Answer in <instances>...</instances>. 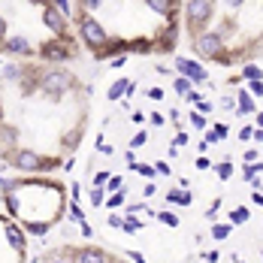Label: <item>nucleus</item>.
<instances>
[{
  "label": "nucleus",
  "mask_w": 263,
  "mask_h": 263,
  "mask_svg": "<svg viewBox=\"0 0 263 263\" xmlns=\"http://www.w3.org/2000/svg\"><path fill=\"white\" fill-rule=\"evenodd\" d=\"M260 257H263V251H260Z\"/></svg>",
  "instance_id": "48"
},
{
  "label": "nucleus",
  "mask_w": 263,
  "mask_h": 263,
  "mask_svg": "<svg viewBox=\"0 0 263 263\" xmlns=\"http://www.w3.org/2000/svg\"><path fill=\"white\" fill-rule=\"evenodd\" d=\"M121 224H124V221H121L118 215H109V227H118V230H121Z\"/></svg>",
  "instance_id": "35"
},
{
  "label": "nucleus",
  "mask_w": 263,
  "mask_h": 263,
  "mask_svg": "<svg viewBox=\"0 0 263 263\" xmlns=\"http://www.w3.org/2000/svg\"><path fill=\"white\" fill-rule=\"evenodd\" d=\"M152 194H155V182H148L145 187H142V197H152Z\"/></svg>",
  "instance_id": "39"
},
{
  "label": "nucleus",
  "mask_w": 263,
  "mask_h": 263,
  "mask_svg": "<svg viewBox=\"0 0 263 263\" xmlns=\"http://www.w3.org/2000/svg\"><path fill=\"white\" fill-rule=\"evenodd\" d=\"M221 203H224V200L218 197V200H215V203L209 206V212H206V215H209V218H215V215H218V209H221Z\"/></svg>",
  "instance_id": "30"
},
{
  "label": "nucleus",
  "mask_w": 263,
  "mask_h": 263,
  "mask_svg": "<svg viewBox=\"0 0 263 263\" xmlns=\"http://www.w3.org/2000/svg\"><path fill=\"white\" fill-rule=\"evenodd\" d=\"M145 139H148V133H145V130H139V133H136V136H133V145H142Z\"/></svg>",
  "instance_id": "34"
},
{
  "label": "nucleus",
  "mask_w": 263,
  "mask_h": 263,
  "mask_svg": "<svg viewBox=\"0 0 263 263\" xmlns=\"http://www.w3.org/2000/svg\"><path fill=\"white\" fill-rule=\"evenodd\" d=\"M142 209H145V203H130V206H127V212H130V215H133V212H142Z\"/></svg>",
  "instance_id": "40"
},
{
  "label": "nucleus",
  "mask_w": 263,
  "mask_h": 263,
  "mask_svg": "<svg viewBox=\"0 0 263 263\" xmlns=\"http://www.w3.org/2000/svg\"><path fill=\"white\" fill-rule=\"evenodd\" d=\"M173 88H176V94H182V97L187 94V91H194V85H191V82L184 79V76H179V79L173 82Z\"/></svg>",
  "instance_id": "16"
},
{
  "label": "nucleus",
  "mask_w": 263,
  "mask_h": 263,
  "mask_svg": "<svg viewBox=\"0 0 263 263\" xmlns=\"http://www.w3.org/2000/svg\"><path fill=\"white\" fill-rule=\"evenodd\" d=\"M127 85H130V82H127V79L115 82V85H112V88H109V100H118V97H121V94H127Z\"/></svg>",
  "instance_id": "14"
},
{
  "label": "nucleus",
  "mask_w": 263,
  "mask_h": 263,
  "mask_svg": "<svg viewBox=\"0 0 263 263\" xmlns=\"http://www.w3.org/2000/svg\"><path fill=\"white\" fill-rule=\"evenodd\" d=\"M257 158H260L257 148H248V152H245V163H257Z\"/></svg>",
  "instance_id": "28"
},
{
  "label": "nucleus",
  "mask_w": 263,
  "mask_h": 263,
  "mask_svg": "<svg viewBox=\"0 0 263 263\" xmlns=\"http://www.w3.org/2000/svg\"><path fill=\"white\" fill-rule=\"evenodd\" d=\"M127 257H130L133 263H145V257H142V254H139V251H127Z\"/></svg>",
  "instance_id": "37"
},
{
  "label": "nucleus",
  "mask_w": 263,
  "mask_h": 263,
  "mask_svg": "<svg viewBox=\"0 0 263 263\" xmlns=\"http://www.w3.org/2000/svg\"><path fill=\"white\" fill-rule=\"evenodd\" d=\"M158 221L160 224H166V227H179V215H173V212H160Z\"/></svg>",
  "instance_id": "18"
},
{
  "label": "nucleus",
  "mask_w": 263,
  "mask_h": 263,
  "mask_svg": "<svg viewBox=\"0 0 263 263\" xmlns=\"http://www.w3.org/2000/svg\"><path fill=\"white\" fill-rule=\"evenodd\" d=\"M212 109H215V106H212L209 100H203V103H197V112H200V115H206V112H212Z\"/></svg>",
  "instance_id": "31"
},
{
  "label": "nucleus",
  "mask_w": 263,
  "mask_h": 263,
  "mask_svg": "<svg viewBox=\"0 0 263 263\" xmlns=\"http://www.w3.org/2000/svg\"><path fill=\"white\" fill-rule=\"evenodd\" d=\"M176 67H179V73H182L184 79L191 82V85L209 82V73H206V67H203V64H197V61H191V58H176Z\"/></svg>",
  "instance_id": "6"
},
{
  "label": "nucleus",
  "mask_w": 263,
  "mask_h": 263,
  "mask_svg": "<svg viewBox=\"0 0 263 263\" xmlns=\"http://www.w3.org/2000/svg\"><path fill=\"white\" fill-rule=\"evenodd\" d=\"M148 97H152V100H160V97H163V91H160V88H152V91H148Z\"/></svg>",
  "instance_id": "41"
},
{
  "label": "nucleus",
  "mask_w": 263,
  "mask_h": 263,
  "mask_svg": "<svg viewBox=\"0 0 263 263\" xmlns=\"http://www.w3.org/2000/svg\"><path fill=\"white\" fill-rule=\"evenodd\" d=\"M0 203L25 233L46 236L54 224L64 218L67 209V187L54 179L30 176V179H3Z\"/></svg>",
  "instance_id": "2"
},
{
  "label": "nucleus",
  "mask_w": 263,
  "mask_h": 263,
  "mask_svg": "<svg viewBox=\"0 0 263 263\" xmlns=\"http://www.w3.org/2000/svg\"><path fill=\"white\" fill-rule=\"evenodd\" d=\"M242 173H245V179H248V182H251V179H254V176H260V173H263V163H248V166H245V170H242Z\"/></svg>",
  "instance_id": "21"
},
{
  "label": "nucleus",
  "mask_w": 263,
  "mask_h": 263,
  "mask_svg": "<svg viewBox=\"0 0 263 263\" xmlns=\"http://www.w3.org/2000/svg\"><path fill=\"white\" fill-rule=\"evenodd\" d=\"M155 173H158V176H170V163H163V160H160L158 166H155Z\"/></svg>",
  "instance_id": "33"
},
{
  "label": "nucleus",
  "mask_w": 263,
  "mask_h": 263,
  "mask_svg": "<svg viewBox=\"0 0 263 263\" xmlns=\"http://www.w3.org/2000/svg\"><path fill=\"white\" fill-rule=\"evenodd\" d=\"M109 176H112V173H106V170L103 173H97V176H94V187H103V184L109 182Z\"/></svg>",
  "instance_id": "26"
},
{
  "label": "nucleus",
  "mask_w": 263,
  "mask_h": 263,
  "mask_svg": "<svg viewBox=\"0 0 263 263\" xmlns=\"http://www.w3.org/2000/svg\"><path fill=\"white\" fill-rule=\"evenodd\" d=\"M236 112L239 115H257V106H254V97L242 88L239 91V97H236Z\"/></svg>",
  "instance_id": "7"
},
{
  "label": "nucleus",
  "mask_w": 263,
  "mask_h": 263,
  "mask_svg": "<svg viewBox=\"0 0 263 263\" xmlns=\"http://www.w3.org/2000/svg\"><path fill=\"white\" fill-rule=\"evenodd\" d=\"M239 79H245V82H260V79H263V70L257 67V64H251V61H248V64H242V76H239Z\"/></svg>",
  "instance_id": "8"
},
{
  "label": "nucleus",
  "mask_w": 263,
  "mask_h": 263,
  "mask_svg": "<svg viewBox=\"0 0 263 263\" xmlns=\"http://www.w3.org/2000/svg\"><path fill=\"white\" fill-rule=\"evenodd\" d=\"M212 163H209V158H197V170H209Z\"/></svg>",
  "instance_id": "38"
},
{
  "label": "nucleus",
  "mask_w": 263,
  "mask_h": 263,
  "mask_svg": "<svg viewBox=\"0 0 263 263\" xmlns=\"http://www.w3.org/2000/svg\"><path fill=\"white\" fill-rule=\"evenodd\" d=\"M218 12V3L212 0H191V3H182V15H184V25H187V33L197 36L200 30H206L212 18Z\"/></svg>",
  "instance_id": "4"
},
{
  "label": "nucleus",
  "mask_w": 263,
  "mask_h": 263,
  "mask_svg": "<svg viewBox=\"0 0 263 263\" xmlns=\"http://www.w3.org/2000/svg\"><path fill=\"white\" fill-rule=\"evenodd\" d=\"M133 170H136L139 176H145V179H155V176H158L155 166H148V163H133Z\"/></svg>",
  "instance_id": "20"
},
{
  "label": "nucleus",
  "mask_w": 263,
  "mask_h": 263,
  "mask_svg": "<svg viewBox=\"0 0 263 263\" xmlns=\"http://www.w3.org/2000/svg\"><path fill=\"white\" fill-rule=\"evenodd\" d=\"M218 109H224V112H233V109H236V97H230V94H224V97H221V100H218Z\"/></svg>",
  "instance_id": "22"
},
{
  "label": "nucleus",
  "mask_w": 263,
  "mask_h": 263,
  "mask_svg": "<svg viewBox=\"0 0 263 263\" xmlns=\"http://www.w3.org/2000/svg\"><path fill=\"white\" fill-rule=\"evenodd\" d=\"M251 139H254V142H263V130H260V127H254V133H251Z\"/></svg>",
  "instance_id": "42"
},
{
  "label": "nucleus",
  "mask_w": 263,
  "mask_h": 263,
  "mask_svg": "<svg viewBox=\"0 0 263 263\" xmlns=\"http://www.w3.org/2000/svg\"><path fill=\"white\" fill-rule=\"evenodd\" d=\"M251 133H254V127H251V124H245V127L239 130V139H242V142H248V139H251Z\"/></svg>",
  "instance_id": "29"
},
{
  "label": "nucleus",
  "mask_w": 263,
  "mask_h": 263,
  "mask_svg": "<svg viewBox=\"0 0 263 263\" xmlns=\"http://www.w3.org/2000/svg\"><path fill=\"white\" fill-rule=\"evenodd\" d=\"M103 187H94V191H91V206H94V209H97V206H103Z\"/></svg>",
  "instance_id": "23"
},
{
  "label": "nucleus",
  "mask_w": 263,
  "mask_h": 263,
  "mask_svg": "<svg viewBox=\"0 0 263 263\" xmlns=\"http://www.w3.org/2000/svg\"><path fill=\"white\" fill-rule=\"evenodd\" d=\"M203 257H206V263H218L221 260V251H206Z\"/></svg>",
  "instance_id": "32"
},
{
  "label": "nucleus",
  "mask_w": 263,
  "mask_h": 263,
  "mask_svg": "<svg viewBox=\"0 0 263 263\" xmlns=\"http://www.w3.org/2000/svg\"><path fill=\"white\" fill-rule=\"evenodd\" d=\"M191 46H194V52L200 54V58H206V61H221L224 58V33H218V30H200L197 36H191Z\"/></svg>",
  "instance_id": "5"
},
{
  "label": "nucleus",
  "mask_w": 263,
  "mask_h": 263,
  "mask_svg": "<svg viewBox=\"0 0 263 263\" xmlns=\"http://www.w3.org/2000/svg\"><path fill=\"white\" fill-rule=\"evenodd\" d=\"M254 118H257V127H260V130H263V112H257Z\"/></svg>",
  "instance_id": "46"
},
{
  "label": "nucleus",
  "mask_w": 263,
  "mask_h": 263,
  "mask_svg": "<svg viewBox=\"0 0 263 263\" xmlns=\"http://www.w3.org/2000/svg\"><path fill=\"white\" fill-rule=\"evenodd\" d=\"M121 230H124V233H139V230H142V224H139L136 218H124V224H121Z\"/></svg>",
  "instance_id": "19"
},
{
  "label": "nucleus",
  "mask_w": 263,
  "mask_h": 263,
  "mask_svg": "<svg viewBox=\"0 0 263 263\" xmlns=\"http://www.w3.org/2000/svg\"><path fill=\"white\" fill-rule=\"evenodd\" d=\"M184 100H187V103H203V94H200V91H187Z\"/></svg>",
  "instance_id": "27"
},
{
  "label": "nucleus",
  "mask_w": 263,
  "mask_h": 263,
  "mask_svg": "<svg viewBox=\"0 0 263 263\" xmlns=\"http://www.w3.org/2000/svg\"><path fill=\"white\" fill-rule=\"evenodd\" d=\"M233 263H245V260H242V257H233Z\"/></svg>",
  "instance_id": "47"
},
{
  "label": "nucleus",
  "mask_w": 263,
  "mask_h": 263,
  "mask_svg": "<svg viewBox=\"0 0 263 263\" xmlns=\"http://www.w3.org/2000/svg\"><path fill=\"white\" fill-rule=\"evenodd\" d=\"M260 155H263V152H260Z\"/></svg>",
  "instance_id": "49"
},
{
  "label": "nucleus",
  "mask_w": 263,
  "mask_h": 263,
  "mask_svg": "<svg viewBox=\"0 0 263 263\" xmlns=\"http://www.w3.org/2000/svg\"><path fill=\"white\" fill-rule=\"evenodd\" d=\"M227 133H230L227 124H215L209 130V136H206V142H221V139H227Z\"/></svg>",
  "instance_id": "11"
},
{
  "label": "nucleus",
  "mask_w": 263,
  "mask_h": 263,
  "mask_svg": "<svg viewBox=\"0 0 263 263\" xmlns=\"http://www.w3.org/2000/svg\"><path fill=\"white\" fill-rule=\"evenodd\" d=\"M27 260V236L25 230L0 215V263H25Z\"/></svg>",
  "instance_id": "3"
},
{
  "label": "nucleus",
  "mask_w": 263,
  "mask_h": 263,
  "mask_svg": "<svg viewBox=\"0 0 263 263\" xmlns=\"http://www.w3.org/2000/svg\"><path fill=\"white\" fill-rule=\"evenodd\" d=\"M184 142H187V133L179 130V133H176V148H179V145H184Z\"/></svg>",
  "instance_id": "36"
},
{
  "label": "nucleus",
  "mask_w": 263,
  "mask_h": 263,
  "mask_svg": "<svg viewBox=\"0 0 263 263\" xmlns=\"http://www.w3.org/2000/svg\"><path fill=\"white\" fill-rule=\"evenodd\" d=\"M166 203H179V206H191L194 197L191 191H166Z\"/></svg>",
  "instance_id": "9"
},
{
  "label": "nucleus",
  "mask_w": 263,
  "mask_h": 263,
  "mask_svg": "<svg viewBox=\"0 0 263 263\" xmlns=\"http://www.w3.org/2000/svg\"><path fill=\"white\" fill-rule=\"evenodd\" d=\"M82 52L73 30V3H0V61L64 67Z\"/></svg>",
  "instance_id": "1"
},
{
  "label": "nucleus",
  "mask_w": 263,
  "mask_h": 263,
  "mask_svg": "<svg viewBox=\"0 0 263 263\" xmlns=\"http://www.w3.org/2000/svg\"><path fill=\"white\" fill-rule=\"evenodd\" d=\"M152 124H155V127H160V124H163V115H158V112H155V115H152Z\"/></svg>",
  "instance_id": "43"
},
{
  "label": "nucleus",
  "mask_w": 263,
  "mask_h": 263,
  "mask_svg": "<svg viewBox=\"0 0 263 263\" xmlns=\"http://www.w3.org/2000/svg\"><path fill=\"white\" fill-rule=\"evenodd\" d=\"M248 85H251V91H248L251 97H263V79L260 82H248Z\"/></svg>",
  "instance_id": "25"
},
{
  "label": "nucleus",
  "mask_w": 263,
  "mask_h": 263,
  "mask_svg": "<svg viewBox=\"0 0 263 263\" xmlns=\"http://www.w3.org/2000/svg\"><path fill=\"white\" fill-rule=\"evenodd\" d=\"M212 239H218V242H221V239H227L230 236V233H233V224H212Z\"/></svg>",
  "instance_id": "12"
},
{
  "label": "nucleus",
  "mask_w": 263,
  "mask_h": 263,
  "mask_svg": "<svg viewBox=\"0 0 263 263\" xmlns=\"http://www.w3.org/2000/svg\"><path fill=\"white\" fill-rule=\"evenodd\" d=\"M103 206H109V209H121V206H124V187H121L118 194H112V197L106 200Z\"/></svg>",
  "instance_id": "15"
},
{
  "label": "nucleus",
  "mask_w": 263,
  "mask_h": 263,
  "mask_svg": "<svg viewBox=\"0 0 263 263\" xmlns=\"http://www.w3.org/2000/svg\"><path fill=\"white\" fill-rule=\"evenodd\" d=\"M248 218H251V215H248V209H245V206H236V209L230 212V221H227V224L239 227V224H248Z\"/></svg>",
  "instance_id": "10"
},
{
  "label": "nucleus",
  "mask_w": 263,
  "mask_h": 263,
  "mask_svg": "<svg viewBox=\"0 0 263 263\" xmlns=\"http://www.w3.org/2000/svg\"><path fill=\"white\" fill-rule=\"evenodd\" d=\"M106 187H109L112 194H118V187H124V184H121V176H109V182H106Z\"/></svg>",
  "instance_id": "24"
},
{
  "label": "nucleus",
  "mask_w": 263,
  "mask_h": 263,
  "mask_svg": "<svg viewBox=\"0 0 263 263\" xmlns=\"http://www.w3.org/2000/svg\"><path fill=\"white\" fill-rule=\"evenodd\" d=\"M254 203L263 209V191H254Z\"/></svg>",
  "instance_id": "44"
},
{
  "label": "nucleus",
  "mask_w": 263,
  "mask_h": 263,
  "mask_svg": "<svg viewBox=\"0 0 263 263\" xmlns=\"http://www.w3.org/2000/svg\"><path fill=\"white\" fill-rule=\"evenodd\" d=\"M215 173H218V179H221V182H227V179L233 176V163H230V160H221V163L215 166Z\"/></svg>",
  "instance_id": "13"
},
{
  "label": "nucleus",
  "mask_w": 263,
  "mask_h": 263,
  "mask_svg": "<svg viewBox=\"0 0 263 263\" xmlns=\"http://www.w3.org/2000/svg\"><path fill=\"white\" fill-rule=\"evenodd\" d=\"M251 187H254V191H260V187H263V179H257V176H254V179H251Z\"/></svg>",
  "instance_id": "45"
},
{
  "label": "nucleus",
  "mask_w": 263,
  "mask_h": 263,
  "mask_svg": "<svg viewBox=\"0 0 263 263\" xmlns=\"http://www.w3.org/2000/svg\"><path fill=\"white\" fill-rule=\"evenodd\" d=\"M187 121H191V127H197V130H203V127H206V115H200V112H194V109H191Z\"/></svg>",
  "instance_id": "17"
}]
</instances>
